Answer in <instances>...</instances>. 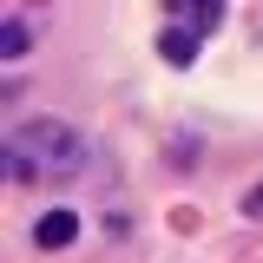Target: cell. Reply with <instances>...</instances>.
Listing matches in <instances>:
<instances>
[{
	"instance_id": "1",
	"label": "cell",
	"mask_w": 263,
	"mask_h": 263,
	"mask_svg": "<svg viewBox=\"0 0 263 263\" xmlns=\"http://www.w3.org/2000/svg\"><path fill=\"white\" fill-rule=\"evenodd\" d=\"M86 138L66 119H27L7 132V178H79Z\"/></svg>"
},
{
	"instance_id": "2",
	"label": "cell",
	"mask_w": 263,
	"mask_h": 263,
	"mask_svg": "<svg viewBox=\"0 0 263 263\" xmlns=\"http://www.w3.org/2000/svg\"><path fill=\"white\" fill-rule=\"evenodd\" d=\"M72 237H79V211H46V217L33 224V243H40V250H66Z\"/></svg>"
},
{
	"instance_id": "3",
	"label": "cell",
	"mask_w": 263,
	"mask_h": 263,
	"mask_svg": "<svg viewBox=\"0 0 263 263\" xmlns=\"http://www.w3.org/2000/svg\"><path fill=\"white\" fill-rule=\"evenodd\" d=\"M197 40H204L197 27H184V33H178V27H164V33H158V53H164L171 66H191V60H197Z\"/></svg>"
},
{
	"instance_id": "4",
	"label": "cell",
	"mask_w": 263,
	"mask_h": 263,
	"mask_svg": "<svg viewBox=\"0 0 263 263\" xmlns=\"http://www.w3.org/2000/svg\"><path fill=\"white\" fill-rule=\"evenodd\" d=\"M171 7H178V13H184L197 33H211L217 20H224V0H171Z\"/></svg>"
},
{
	"instance_id": "5",
	"label": "cell",
	"mask_w": 263,
	"mask_h": 263,
	"mask_svg": "<svg viewBox=\"0 0 263 263\" xmlns=\"http://www.w3.org/2000/svg\"><path fill=\"white\" fill-rule=\"evenodd\" d=\"M0 46H7V60H20V53H27V27L7 20V27H0Z\"/></svg>"
},
{
	"instance_id": "6",
	"label": "cell",
	"mask_w": 263,
	"mask_h": 263,
	"mask_svg": "<svg viewBox=\"0 0 263 263\" xmlns=\"http://www.w3.org/2000/svg\"><path fill=\"white\" fill-rule=\"evenodd\" d=\"M243 211H250V217H263V184H250V191H243Z\"/></svg>"
}]
</instances>
